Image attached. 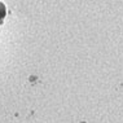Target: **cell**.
Masks as SVG:
<instances>
[{
	"mask_svg": "<svg viewBox=\"0 0 123 123\" xmlns=\"http://www.w3.org/2000/svg\"><path fill=\"white\" fill-rule=\"evenodd\" d=\"M5 16V6L3 3H0V19H3Z\"/></svg>",
	"mask_w": 123,
	"mask_h": 123,
	"instance_id": "1",
	"label": "cell"
}]
</instances>
